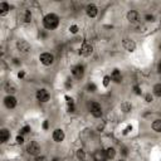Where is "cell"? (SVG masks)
Here are the masks:
<instances>
[{
    "label": "cell",
    "instance_id": "23",
    "mask_svg": "<svg viewBox=\"0 0 161 161\" xmlns=\"http://www.w3.org/2000/svg\"><path fill=\"white\" fill-rule=\"evenodd\" d=\"M75 155H77V158H78L79 161H84V160H86V151H84L83 148H78Z\"/></svg>",
    "mask_w": 161,
    "mask_h": 161
},
{
    "label": "cell",
    "instance_id": "36",
    "mask_svg": "<svg viewBox=\"0 0 161 161\" xmlns=\"http://www.w3.org/2000/svg\"><path fill=\"white\" fill-rule=\"evenodd\" d=\"M74 111H75V107L74 106H68V112H72L73 113Z\"/></svg>",
    "mask_w": 161,
    "mask_h": 161
},
{
    "label": "cell",
    "instance_id": "30",
    "mask_svg": "<svg viewBox=\"0 0 161 161\" xmlns=\"http://www.w3.org/2000/svg\"><path fill=\"white\" fill-rule=\"evenodd\" d=\"M145 101H146L147 103H151V102L153 101V98H152V96H151V93H147V94L145 96Z\"/></svg>",
    "mask_w": 161,
    "mask_h": 161
},
{
    "label": "cell",
    "instance_id": "10",
    "mask_svg": "<svg viewBox=\"0 0 161 161\" xmlns=\"http://www.w3.org/2000/svg\"><path fill=\"white\" fill-rule=\"evenodd\" d=\"M4 104H5V107H6L8 109H13V108L16 107L18 101H16V98H15L13 94H8V96L4 98Z\"/></svg>",
    "mask_w": 161,
    "mask_h": 161
},
{
    "label": "cell",
    "instance_id": "35",
    "mask_svg": "<svg viewBox=\"0 0 161 161\" xmlns=\"http://www.w3.org/2000/svg\"><path fill=\"white\" fill-rule=\"evenodd\" d=\"M48 127H49V122L45 119V121L43 122V128H44V130H48Z\"/></svg>",
    "mask_w": 161,
    "mask_h": 161
},
{
    "label": "cell",
    "instance_id": "14",
    "mask_svg": "<svg viewBox=\"0 0 161 161\" xmlns=\"http://www.w3.org/2000/svg\"><path fill=\"white\" fill-rule=\"evenodd\" d=\"M111 80L114 82V83H117V84L122 82V74H121V70L119 69L114 68L112 70V73H111Z\"/></svg>",
    "mask_w": 161,
    "mask_h": 161
},
{
    "label": "cell",
    "instance_id": "28",
    "mask_svg": "<svg viewBox=\"0 0 161 161\" xmlns=\"http://www.w3.org/2000/svg\"><path fill=\"white\" fill-rule=\"evenodd\" d=\"M145 20H146V21H151V23H152V21H155V16H153V15H151V14H146V15H145Z\"/></svg>",
    "mask_w": 161,
    "mask_h": 161
},
{
    "label": "cell",
    "instance_id": "34",
    "mask_svg": "<svg viewBox=\"0 0 161 161\" xmlns=\"http://www.w3.org/2000/svg\"><path fill=\"white\" fill-rule=\"evenodd\" d=\"M24 77H25V72H24V70H20V72L18 73V78H19V79H23Z\"/></svg>",
    "mask_w": 161,
    "mask_h": 161
},
{
    "label": "cell",
    "instance_id": "38",
    "mask_svg": "<svg viewBox=\"0 0 161 161\" xmlns=\"http://www.w3.org/2000/svg\"><path fill=\"white\" fill-rule=\"evenodd\" d=\"M34 161H43V158H39V157H36Z\"/></svg>",
    "mask_w": 161,
    "mask_h": 161
},
{
    "label": "cell",
    "instance_id": "16",
    "mask_svg": "<svg viewBox=\"0 0 161 161\" xmlns=\"http://www.w3.org/2000/svg\"><path fill=\"white\" fill-rule=\"evenodd\" d=\"M10 138V131L8 128H1L0 130V141L1 143H5Z\"/></svg>",
    "mask_w": 161,
    "mask_h": 161
},
{
    "label": "cell",
    "instance_id": "13",
    "mask_svg": "<svg viewBox=\"0 0 161 161\" xmlns=\"http://www.w3.org/2000/svg\"><path fill=\"white\" fill-rule=\"evenodd\" d=\"M86 14H87V16H89V18H96L97 14H98V8H97L94 4H88V5L86 6Z\"/></svg>",
    "mask_w": 161,
    "mask_h": 161
},
{
    "label": "cell",
    "instance_id": "9",
    "mask_svg": "<svg viewBox=\"0 0 161 161\" xmlns=\"http://www.w3.org/2000/svg\"><path fill=\"white\" fill-rule=\"evenodd\" d=\"M16 48H18V50H19L20 53H28V52H30V49H31L30 44H29L26 40H24V39H19V40L16 42Z\"/></svg>",
    "mask_w": 161,
    "mask_h": 161
},
{
    "label": "cell",
    "instance_id": "31",
    "mask_svg": "<svg viewBox=\"0 0 161 161\" xmlns=\"http://www.w3.org/2000/svg\"><path fill=\"white\" fill-rule=\"evenodd\" d=\"M23 142H24V137H23L21 135H18V136H16V143L21 145Z\"/></svg>",
    "mask_w": 161,
    "mask_h": 161
},
{
    "label": "cell",
    "instance_id": "2",
    "mask_svg": "<svg viewBox=\"0 0 161 161\" xmlns=\"http://www.w3.org/2000/svg\"><path fill=\"white\" fill-rule=\"evenodd\" d=\"M88 109H89L91 114H92L94 118H101V117H102V106H101L98 102H96V101L89 102Z\"/></svg>",
    "mask_w": 161,
    "mask_h": 161
},
{
    "label": "cell",
    "instance_id": "4",
    "mask_svg": "<svg viewBox=\"0 0 161 161\" xmlns=\"http://www.w3.org/2000/svg\"><path fill=\"white\" fill-rule=\"evenodd\" d=\"M39 60H40V63L43 65L49 67V65H52L54 63V55L52 53H49V52H44V53H42L39 55Z\"/></svg>",
    "mask_w": 161,
    "mask_h": 161
},
{
    "label": "cell",
    "instance_id": "5",
    "mask_svg": "<svg viewBox=\"0 0 161 161\" xmlns=\"http://www.w3.org/2000/svg\"><path fill=\"white\" fill-rule=\"evenodd\" d=\"M35 97H36V99H38L39 102L45 103V102H48V101L50 99V93H49L45 88H40V89H38V91H36Z\"/></svg>",
    "mask_w": 161,
    "mask_h": 161
},
{
    "label": "cell",
    "instance_id": "15",
    "mask_svg": "<svg viewBox=\"0 0 161 161\" xmlns=\"http://www.w3.org/2000/svg\"><path fill=\"white\" fill-rule=\"evenodd\" d=\"M4 91H5L6 93H9V94H13V93L16 92V86H15L13 82L8 80V82L4 84Z\"/></svg>",
    "mask_w": 161,
    "mask_h": 161
},
{
    "label": "cell",
    "instance_id": "12",
    "mask_svg": "<svg viewBox=\"0 0 161 161\" xmlns=\"http://www.w3.org/2000/svg\"><path fill=\"white\" fill-rule=\"evenodd\" d=\"M122 44H123V48H125L127 52H130V53H132V52L136 50V43H135L132 39L126 38V39H123Z\"/></svg>",
    "mask_w": 161,
    "mask_h": 161
},
{
    "label": "cell",
    "instance_id": "7",
    "mask_svg": "<svg viewBox=\"0 0 161 161\" xmlns=\"http://www.w3.org/2000/svg\"><path fill=\"white\" fill-rule=\"evenodd\" d=\"M92 53H93V45L89 44V43H87V42H84L82 44L80 49H79V54L82 57H89Z\"/></svg>",
    "mask_w": 161,
    "mask_h": 161
},
{
    "label": "cell",
    "instance_id": "33",
    "mask_svg": "<svg viewBox=\"0 0 161 161\" xmlns=\"http://www.w3.org/2000/svg\"><path fill=\"white\" fill-rule=\"evenodd\" d=\"M133 92H135L136 94H141V87H140V86H135V87H133Z\"/></svg>",
    "mask_w": 161,
    "mask_h": 161
},
{
    "label": "cell",
    "instance_id": "1",
    "mask_svg": "<svg viewBox=\"0 0 161 161\" xmlns=\"http://www.w3.org/2000/svg\"><path fill=\"white\" fill-rule=\"evenodd\" d=\"M43 26L47 30H55L59 26V16L54 13H49L43 18Z\"/></svg>",
    "mask_w": 161,
    "mask_h": 161
},
{
    "label": "cell",
    "instance_id": "37",
    "mask_svg": "<svg viewBox=\"0 0 161 161\" xmlns=\"http://www.w3.org/2000/svg\"><path fill=\"white\" fill-rule=\"evenodd\" d=\"M157 72L158 73H161V62L158 63V65H157Z\"/></svg>",
    "mask_w": 161,
    "mask_h": 161
},
{
    "label": "cell",
    "instance_id": "22",
    "mask_svg": "<svg viewBox=\"0 0 161 161\" xmlns=\"http://www.w3.org/2000/svg\"><path fill=\"white\" fill-rule=\"evenodd\" d=\"M23 20H24V23H30L31 21V13H30V10H24Z\"/></svg>",
    "mask_w": 161,
    "mask_h": 161
},
{
    "label": "cell",
    "instance_id": "20",
    "mask_svg": "<svg viewBox=\"0 0 161 161\" xmlns=\"http://www.w3.org/2000/svg\"><path fill=\"white\" fill-rule=\"evenodd\" d=\"M152 93H153V96L161 98V83H156V84L153 86V88H152Z\"/></svg>",
    "mask_w": 161,
    "mask_h": 161
},
{
    "label": "cell",
    "instance_id": "21",
    "mask_svg": "<svg viewBox=\"0 0 161 161\" xmlns=\"http://www.w3.org/2000/svg\"><path fill=\"white\" fill-rule=\"evenodd\" d=\"M152 130L155 132H161V119H155L152 122Z\"/></svg>",
    "mask_w": 161,
    "mask_h": 161
},
{
    "label": "cell",
    "instance_id": "39",
    "mask_svg": "<svg viewBox=\"0 0 161 161\" xmlns=\"http://www.w3.org/2000/svg\"><path fill=\"white\" fill-rule=\"evenodd\" d=\"M158 48H160V50H161V44H160V47H158Z\"/></svg>",
    "mask_w": 161,
    "mask_h": 161
},
{
    "label": "cell",
    "instance_id": "19",
    "mask_svg": "<svg viewBox=\"0 0 161 161\" xmlns=\"http://www.w3.org/2000/svg\"><path fill=\"white\" fill-rule=\"evenodd\" d=\"M9 10H10V6H9L8 3H5V1L0 3V15L1 16H5L9 13Z\"/></svg>",
    "mask_w": 161,
    "mask_h": 161
},
{
    "label": "cell",
    "instance_id": "26",
    "mask_svg": "<svg viewBox=\"0 0 161 161\" xmlns=\"http://www.w3.org/2000/svg\"><path fill=\"white\" fill-rule=\"evenodd\" d=\"M78 30H79V28H78V25H75V24H73V25L69 26V31H70L72 34H77Z\"/></svg>",
    "mask_w": 161,
    "mask_h": 161
},
{
    "label": "cell",
    "instance_id": "6",
    "mask_svg": "<svg viewBox=\"0 0 161 161\" xmlns=\"http://www.w3.org/2000/svg\"><path fill=\"white\" fill-rule=\"evenodd\" d=\"M52 138H53L54 142L60 143V142L64 141V138H65V133H64V131H63L62 128H55V130L53 131V133H52Z\"/></svg>",
    "mask_w": 161,
    "mask_h": 161
},
{
    "label": "cell",
    "instance_id": "40",
    "mask_svg": "<svg viewBox=\"0 0 161 161\" xmlns=\"http://www.w3.org/2000/svg\"><path fill=\"white\" fill-rule=\"evenodd\" d=\"M118 161H125V160H118Z\"/></svg>",
    "mask_w": 161,
    "mask_h": 161
},
{
    "label": "cell",
    "instance_id": "25",
    "mask_svg": "<svg viewBox=\"0 0 161 161\" xmlns=\"http://www.w3.org/2000/svg\"><path fill=\"white\" fill-rule=\"evenodd\" d=\"M87 91L91 92V93H94V92L97 91V86H96L94 83H89V84L87 86Z\"/></svg>",
    "mask_w": 161,
    "mask_h": 161
},
{
    "label": "cell",
    "instance_id": "29",
    "mask_svg": "<svg viewBox=\"0 0 161 161\" xmlns=\"http://www.w3.org/2000/svg\"><path fill=\"white\" fill-rule=\"evenodd\" d=\"M65 99H67V104H68V106H74V101H73V98H72V97L65 96Z\"/></svg>",
    "mask_w": 161,
    "mask_h": 161
},
{
    "label": "cell",
    "instance_id": "32",
    "mask_svg": "<svg viewBox=\"0 0 161 161\" xmlns=\"http://www.w3.org/2000/svg\"><path fill=\"white\" fill-rule=\"evenodd\" d=\"M131 131H132V125H128V126L123 130V135H127V133H128V132H131Z\"/></svg>",
    "mask_w": 161,
    "mask_h": 161
},
{
    "label": "cell",
    "instance_id": "27",
    "mask_svg": "<svg viewBox=\"0 0 161 161\" xmlns=\"http://www.w3.org/2000/svg\"><path fill=\"white\" fill-rule=\"evenodd\" d=\"M102 83H103V86H104V87H108V84L111 83V75H104V77H103V82H102Z\"/></svg>",
    "mask_w": 161,
    "mask_h": 161
},
{
    "label": "cell",
    "instance_id": "18",
    "mask_svg": "<svg viewBox=\"0 0 161 161\" xmlns=\"http://www.w3.org/2000/svg\"><path fill=\"white\" fill-rule=\"evenodd\" d=\"M119 108H121V111H122L123 113H128V112H131V111H132V104H131V102L125 101V102H122V103H121Z\"/></svg>",
    "mask_w": 161,
    "mask_h": 161
},
{
    "label": "cell",
    "instance_id": "3",
    "mask_svg": "<svg viewBox=\"0 0 161 161\" xmlns=\"http://www.w3.org/2000/svg\"><path fill=\"white\" fill-rule=\"evenodd\" d=\"M26 152L30 155V156H34V157H38L42 152V147L40 145L36 142V141H30L26 146Z\"/></svg>",
    "mask_w": 161,
    "mask_h": 161
},
{
    "label": "cell",
    "instance_id": "11",
    "mask_svg": "<svg viewBox=\"0 0 161 161\" xmlns=\"http://www.w3.org/2000/svg\"><path fill=\"white\" fill-rule=\"evenodd\" d=\"M126 18H127V20H128L130 23H132V24L138 23V21L141 20V15H140V13H138L137 10H130V11L127 13Z\"/></svg>",
    "mask_w": 161,
    "mask_h": 161
},
{
    "label": "cell",
    "instance_id": "24",
    "mask_svg": "<svg viewBox=\"0 0 161 161\" xmlns=\"http://www.w3.org/2000/svg\"><path fill=\"white\" fill-rule=\"evenodd\" d=\"M30 131H31V127L26 125V126H23V127L20 128V131H19V132H20V135H21V136H24V135H28Z\"/></svg>",
    "mask_w": 161,
    "mask_h": 161
},
{
    "label": "cell",
    "instance_id": "17",
    "mask_svg": "<svg viewBox=\"0 0 161 161\" xmlns=\"http://www.w3.org/2000/svg\"><path fill=\"white\" fill-rule=\"evenodd\" d=\"M104 156H106V160H113L116 157V148L114 147H107L104 150Z\"/></svg>",
    "mask_w": 161,
    "mask_h": 161
},
{
    "label": "cell",
    "instance_id": "8",
    "mask_svg": "<svg viewBox=\"0 0 161 161\" xmlns=\"http://www.w3.org/2000/svg\"><path fill=\"white\" fill-rule=\"evenodd\" d=\"M72 75L75 78V79H82L83 75H84V65L82 64H77L72 68Z\"/></svg>",
    "mask_w": 161,
    "mask_h": 161
}]
</instances>
